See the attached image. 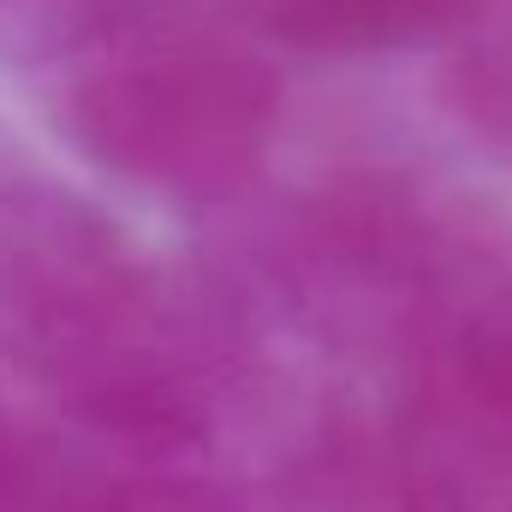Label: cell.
Here are the masks:
<instances>
[{
  "label": "cell",
  "mask_w": 512,
  "mask_h": 512,
  "mask_svg": "<svg viewBox=\"0 0 512 512\" xmlns=\"http://www.w3.org/2000/svg\"><path fill=\"white\" fill-rule=\"evenodd\" d=\"M0 352L131 447H185L209 423L191 316L78 203H36L0 239Z\"/></svg>",
  "instance_id": "obj_1"
},
{
  "label": "cell",
  "mask_w": 512,
  "mask_h": 512,
  "mask_svg": "<svg viewBox=\"0 0 512 512\" xmlns=\"http://www.w3.org/2000/svg\"><path fill=\"white\" fill-rule=\"evenodd\" d=\"M274 78L221 24L137 6L66 54L60 120L114 179L167 203H227L274 137Z\"/></svg>",
  "instance_id": "obj_2"
},
{
  "label": "cell",
  "mask_w": 512,
  "mask_h": 512,
  "mask_svg": "<svg viewBox=\"0 0 512 512\" xmlns=\"http://www.w3.org/2000/svg\"><path fill=\"white\" fill-rule=\"evenodd\" d=\"M495 0H286L268 36L298 48L370 54V48H417V42H459L483 24Z\"/></svg>",
  "instance_id": "obj_3"
},
{
  "label": "cell",
  "mask_w": 512,
  "mask_h": 512,
  "mask_svg": "<svg viewBox=\"0 0 512 512\" xmlns=\"http://www.w3.org/2000/svg\"><path fill=\"white\" fill-rule=\"evenodd\" d=\"M453 96L477 131L512 143V0H495L483 24L459 36Z\"/></svg>",
  "instance_id": "obj_4"
},
{
  "label": "cell",
  "mask_w": 512,
  "mask_h": 512,
  "mask_svg": "<svg viewBox=\"0 0 512 512\" xmlns=\"http://www.w3.org/2000/svg\"><path fill=\"white\" fill-rule=\"evenodd\" d=\"M84 489L72 471L18 423L0 417V512H78Z\"/></svg>",
  "instance_id": "obj_5"
},
{
  "label": "cell",
  "mask_w": 512,
  "mask_h": 512,
  "mask_svg": "<svg viewBox=\"0 0 512 512\" xmlns=\"http://www.w3.org/2000/svg\"><path fill=\"white\" fill-rule=\"evenodd\" d=\"M78 512H233L209 483L185 477H131L114 489H84Z\"/></svg>",
  "instance_id": "obj_6"
}]
</instances>
